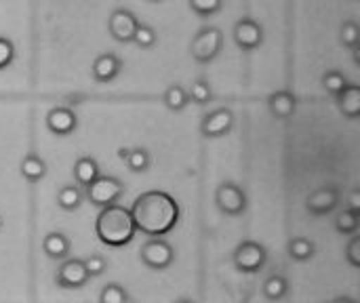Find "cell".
Masks as SVG:
<instances>
[{"mask_svg": "<svg viewBox=\"0 0 360 303\" xmlns=\"http://www.w3.org/2000/svg\"><path fill=\"white\" fill-rule=\"evenodd\" d=\"M131 215L141 234L150 238H162L179 224V205L171 194L162 190H150L135 198Z\"/></svg>", "mask_w": 360, "mask_h": 303, "instance_id": "obj_1", "label": "cell"}, {"mask_svg": "<svg viewBox=\"0 0 360 303\" xmlns=\"http://www.w3.org/2000/svg\"><path fill=\"white\" fill-rule=\"evenodd\" d=\"M95 234L105 247L112 249H120L129 245L137 234L131 209L122 205H110L101 209L95 219Z\"/></svg>", "mask_w": 360, "mask_h": 303, "instance_id": "obj_2", "label": "cell"}, {"mask_svg": "<svg viewBox=\"0 0 360 303\" xmlns=\"http://www.w3.org/2000/svg\"><path fill=\"white\" fill-rule=\"evenodd\" d=\"M221 49H224V34L215 25L202 27L192 38V44H190V53L198 63H211L213 59L219 57Z\"/></svg>", "mask_w": 360, "mask_h": 303, "instance_id": "obj_3", "label": "cell"}, {"mask_svg": "<svg viewBox=\"0 0 360 303\" xmlns=\"http://www.w3.org/2000/svg\"><path fill=\"white\" fill-rule=\"evenodd\" d=\"M122 194H124L122 181L116 177H110V175H99L86 188V200L97 209H105L110 205H116Z\"/></svg>", "mask_w": 360, "mask_h": 303, "instance_id": "obj_4", "label": "cell"}, {"mask_svg": "<svg viewBox=\"0 0 360 303\" xmlns=\"http://www.w3.org/2000/svg\"><path fill=\"white\" fill-rule=\"evenodd\" d=\"M268 262V251L264 245L259 243H253V240H245L236 247L234 251V266L238 272H245V274H255L259 270H264Z\"/></svg>", "mask_w": 360, "mask_h": 303, "instance_id": "obj_5", "label": "cell"}, {"mask_svg": "<svg viewBox=\"0 0 360 303\" xmlns=\"http://www.w3.org/2000/svg\"><path fill=\"white\" fill-rule=\"evenodd\" d=\"M139 255H141V262L150 270H156V272H162V270L171 268V264L175 259V251L165 238H150L141 247Z\"/></svg>", "mask_w": 360, "mask_h": 303, "instance_id": "obj_6", "label": "cell"}, {"mask_svg": "<svg viewBox=\"0 0 360 303\" xmlns=\"http://www.w3.org/2000/svg\"><path fill=\"white\" fill-rule=\"evenodd\" d=\"M215 205L221 213L230 217H238L247 209V194L236 183H221L215 192Z\"/></svg>", "mask_w": 360, "mask_h": 303, "instance_id": "obj_7", "label": "cell"}, {"mask_svg": "<svg viewBox=\"0 0 360 303\" xmlns=\"http://www.w3.org/2000/svg\"><path fill=\"white\" fill-rule=\"evenodd\" d=\"M232 129H234V114L228 108H219V110L207 114L200 122V133L207 139L226 137Z\"/></svg>", "mask_w": 360, "mask_h": 303, "instance_id": "obj_8", "label": "cell"}, {"mask_svg": "<svg viewBox=\"0 0 360 303\" xmlns=\"http://www.w3.org/2000/svg\"><path fill=\"white\" fill-rule=\"evenodd\" d=\"M137 25H139V19L127 8H116L108 19V30L116 42H131Z\"/></svg>", "mask_w": 360, "mask_h": 303, "instance_id": "obj_9", "label": "cell"}, {"mask_svg": "<svg viewBox=\"0 0 360 303\" xmlns=\"http://www.w3.org/2000/svg\"><path fill=\"white\" fill-rule=\"evenodd\" d=\"M89 274L84 270L82 259H65L63 266L57 270V287L61 289H82L89 283Z\"/></svg>", "mask_w": 360, "mask_h": 303, "instance_id": "obj_10", "label": "cell"}, {"mask_svg": "<svg viewBox=\"0 0 360 303\" xmlns=\"http://www.w3.org/2000/svg\"><path fill=\"white\" fill-rule=\"evenodd\" d=\"M78 127V118L74 114V110L65 108V105H59V108H53L49 114H46V129L57 135V137H68L76 131Z\"/></svg>", "mask_w": 360, "mask_h": 303, "instance_id": "obj_11", "label": "cell"}, {"mask_svg": "<svg viewBox=\"0 0 360 303\" xmlns=\"http://www.w3.org/2000/svg\"><path fill=\"white\" fill-rule=\"evenodd\" d=\"M234 40L243 51H255L264 42V27L253 19H240L234 25Z\"/></svg>", "mask_w": 360, "mask_h": 303, "instance_id": "obj_12", "label": "cell"}, {"mask_svg": "<svg viewBox=\"0 0 360 303\" xmlns=\"http://www.w3.org/2000/svg\"><path fill=\"white\" fill-rule=\"evenodd\" d=\"M338 205H340V192H338V188L329 186V188H321L314 194H310L306 209L310 215L323 217V215H329L331 211H335Z\"/></svg>", "mask_w": 360, "mask_h": 303, "instance_id": "obj_13", "label": "cell"}, {"mask_svg": "<svg viewBox=\"0 0 360 303\" xmlns=\"http://www.w3.org/2000/svg\"><path fill=\"white\" fill-rule=\"evenodd\" d=\"M120 70H122V61H120L116 55H112V53L99 55V57L93 61V67H91L93 78H95L97 82H112V80L120 74Z\"/></svg>", "mask_w": 360, "mask_h": 303, "instance_id": "obj_14", "label": "cell"}, {"mask_svg": "<svg viewBox=\"0 0 360 303\" xmlns=\"http://www.w3.org/2000/svg\"><path fill=\"white\" fill-rule=\"evenodd\" d=\"M295 95L291 91H276L270 95L268 99V108H270V114L276 118V120H289L293 114H295Z\"/></svg>", "mask_w": 360, "mask_h": 303, "instance_id": "obj_15", "label": "cell"}, {"mask_svg": "<svg viewBox=\"0 0 360 303\" xmlns=\"http://www.w3.org/2000/svg\"><path fill=\"white\" fill-rule=\"evenodd\" d=\"M99 175H101V171H99V165H97L95 158L82 156V158L76 160V165H74V179H76L78 188H89Z\"/></svg>", "mask_w": 360, "mask_h": 303, "instance_id": "obj_16", "label": "cell"}, {"mask_svg": "<svg viewBox=\"0 0 360 303\" xmlns=\"http://www.w3.org/2000/svg\"><path fill=\"white\" fill-rule=\"evenodd\" d=\"M338 105L340 112L350 118L356 120L360 116V86L359 84H348L340 95H338Z\"/></svg>", "mask_w": 360, "mask_h": 303, "instance_id": "obj_17", "label": "cell"}, {"mask_svg": "<svg viewBox=\"0 0 360 303\" xmlns=\"http://www.w3.org/2000/svg\"><path fill=\"white\" fill-rule=\"evenodd\" d=\"M70 249H72L70 238L61 232H51L42 240V251L51 259H65L70 255Z\"/></svg>", "mask_w": 360, "mask_h": 303, "instance_id": "obj_18", "label": "cell"}, {"mask_svg": "<svg viewBox=\"0 0 360 303\" xmlns=\"http://www.w3.org/2000/svg\"><path fill=\"white\" fill-rule=\"evenodd\" d=\"M21 177L30 183H38L46 177V162L36 156V154H27L21 160Z\"/></svg>", "mask_w": 360, "mask_h": 303, "instance_id": "obj_19", "label": "cell"}, {"mask_svg": "<svg viewBox=\"0 0 360 303\" xmlns=\"http://www.w3.org/2000/svg\"><path fill=\"white\" fill-rule=\"evenodd\" d=\"M82 200H84V196H82V190L78 186H63L57 192V205H59V209H63L68 213L80 209Z\"/></svg>", "mask_w": 360, "mask_h": 303, "instance_id": "obj_20", "label": "cell"}, {"mask_svg": "<svg viewBox=\"0 0 360 303\" xmlns=\"http://www.w3.org/2000/svg\"><path fill=\"white\" fill-rule=\"evenodd\" d=\"M287 251H289V257L295 262H310L316 253V247L308 238H291Z\"/></svg>", "mask_w": 360, "mask_h": 303, "instance_id": "obj_21", "label": "cell"}, {"mask_svg": "<svg viewBox=\"0 0 360 303\" xmlns=\"http://www.w3.org/2000/svg\"><path fill=\"white\" fill-rule=\"evenodd\" d=\"M287 293H289V283H287V278L281 276V274H274V276H270V278L264 283V295H266V299H270V302H281V299L287 297Z\"/></svg>", "mask_w": 360, "mask_h": 303, "instance_id": "obj_22", "label": "cell"}, {"mask_svg": "<svg viewBox=\"0 0 360 303\" xmlns=\"http://www.w3.org/2000/svg\"><path fill=\"white\" fill-rule=\"evenodd\" d=\"M162 101H165V105H167L171 112H181V110H186V108H188V103H190V99H188V91H186L181 84H173V86H169V89H167V93H165V97H162Z\"/></svg>", "mask_w": 360, "mask_h": 303, "instance_id": "obj_23", "label": "cell"}, {"mask_svg": "<svg viewBox=\"0 0 360 303\" xmlns=\"http://www.w3.org/2000/svg\"><path fill=\"white\" fill-rule=\"evenodd\" d=\"M124 162L129 167V171L133 173H146L152 165V158H150V152L146 148H135V150H129L127 156H124Z\"/></svg>", "mask_w": 360, "mask_h": 303, "instance_id": "obj_24", "label": "cell"}, {"mask_svg": "<svg viewBox=\"0 0 360 303\" xmlns=\"http://www.w3.org/2000/svg\"><path fill=\"white\" fill-rule=\"evenodd\" d=\"M188 99L194 101L196 105H207L211 99H213V91H211V84L205 80V78H198L192 82L190 91H188Z\"/></svg>", "mask_w": 360, "mask_h": 303, "instance_id": "obj_25", "label": "cell"}, {"mask_svg": "<svg viewBox=\"0 0 360 303\" xmlns=\"http://www.w3.org/2000/svg\"><path fill=\"white\" fill-rule=\"evenodd\" d=\"M323 86H325V91H329L331 95L338 97V95L348 86V80H346V76H344L342 72L329 70V72L323 74Z\"/></svg>", "mask_w": 360, "mask_h": 303, "instance_id": "obj_26", "label": "cell"}, {"mask_svg": "<svg viewBox=\"0 0 360 303\" xmlns=\"http://www.w3.org/2000/svg\"><path fill=\"white\" fill-rule=\"evenodd\" d=\"M359 224L360 217L359 213H354V211H342V213L338 215V219H335V228H338V232L344 234V236L354 234V232L359 230Z\"/></svg>", "mask_w": 360, "mask_h": 303, "instance_id": "obj_27", "label": "cell"}, {"mask_svg": "<svg viewBox=\"0 0 360 303\" xmlns=\"http://www.w3.org/2000/svg\"><path fill=\"white\" fill-rule=\"evenodd\" d=\"M133 42H135L139 49H152V46L156 44V32H154V27L148 25V23H139L137 30H135Z\"/></svg>", "mask_w": 360, "mask_h": 303, "instance_id": "obj_28", "label": "cell"}, {"mask_svg": "<svg viewBox=\"0 0 360 303\" xmlns=\"http://www.w3.org/2000/svg\"><path fill=\"white\" fill-rule=\"evenodd\" d=\"M340 38H342V44H344V46L356 49L360 40V30L359 25H356V21H346V23L342 25Z\"/></svg>", "mask_w": 360, "mask_h": 303, "instance_id": "obj_29", "label": "cell"}, {"mask_svg": "<svg viewBox=\"0 0 360 303\" xmlns=\"http://www.w3.org/2000/svg\"><path fill=\"white\" fill-rule=\"evenodd\" d=\"M190 6L200 17H211L221 11V0H190Z\"/></svg>", "mask_w": 360, "mask_h": 303, "instance_id": "obj_30", "label": "cell"}, {"mask_svg": "<svg viewBox=\"0 0 360 303\" xmlns=\"http://www.w3.org/2000/svg\"><path fill=\"white\" fill-rule=\"evenodd\" d=\"M127 299H129V295L120 285H108V287H103V291L99 295V303H124Z\"/></svg>", "mask_w": 360, "mask_h": 303, "instance_id": "obj_31", "label": "cell"}, {"mask_svg": "<svg viewBox=\"0 0 360 303\" xmlns=\"http://www.w3.org/2000/svg\"><path fill=\"white\" fill-rule=\"evenodd\" d=\"M82 264H84V270L89 276H101L108 270V262L101 255H91V257L82 259Z\"/></svg>", "mask_w": 360, "mask_h": 303, "instance_id": "obj_32", "label": "cell"}, {"mask_svg": "<svg viewBox=\"0 0 360 303\" xmlns=\"http://www.w3.org/2000/svg\"><path fill=\"white\" fill-rule=\"evenodd\" d=\"M13 59H15V44L8 38L0 36V70H6L13 63Z\"/></svg>", "mask_w": 360, "mask_h": 303, "instance_id": "obj_33", "label": "cell"}, {"mask_svg": "<svg viewBox=\"0 0 360 303\" xmlns=\"http://www.w3.org/2000/svg\"><path fill=\"white\" fill-rule=\"evenodd\" d=\"M346 257H348L350 266L360 268V238L359 236H354V238L348 243V247H346Z\"/></svg>", "mask_w": 360, "mask_h": 303, "instance_id": "obj_34", "label": "cell"}, {"mask_svg": "<svg viewBox=\"0 0 360 303\" xmlns=\"http://www.w3.org/2000/svg\"><path fill=\"white\" fill-rule=\"evenodd\" d=\"M348 205H350L348 211H354V213H359L360 215V190H352V192L348 194Z\"/></svg>", "mask_w": 360, "mask_h": 303, "instance_id": "obj_35", "label": "cell"}, {"mask_svg": "<svg viewBox=\"0 0 360 303\" xmlns=\"http://www.w3.org/2000/svg\"><path fill=\"white\" fill-rule=\"evenodd\" d=\"M333 303H356L354 299H350V297H338Z\"/></svg>", "mask_w": 360, "mask_h": 303, "instance_id": "obj_36", "label": "cell"}, {"mask_svg": "<svg viewBox=\"0 0 360 303\" xmlns=\"http://www.w3.org/2000/svg\"><path fill=\"white\" fill-rule=\"evenodd\" d=\"M175 303H194V302H192V299H177Z\"/></svg>", "mask_w": 360, "mask_h": 303, "instance_id": "obj_37", "label": "cell"}, {"mask_svg": "<svg viewBox=\"0 0 360 303\" xmlns=\"http://www.w3.org/2000/svg\"><path fill=\"white\" fill-rule=\"evenodd\" d=\"M148 2H162V0H148Z\"/></svg>", "mask_w": 360, "mask_h": 303, "instance_id": "obj_38", "label": "cell"}, {"mask_svg": "<svg viewBox=\"0 0 360 303\" xmlns=\"http://www.w3.org/2000/svg\"><path fill=\"white\" fill-rule=\"evenodd\" d=\"M124 303H133V299H131V297H129V299H127V302Z\"/></svg>", "mask_w": 360, "mask_h": 303, "instance_id": "obj_39", "label": "cell"}, {"mask_svg": "<svg viewBox=\"0 0 360 303\" xmlns=\"http://www.w3.org/2000/svg\"><path fill=\"white\" fill-rule=\"evenodd\" d=\"M0 230H2V217H0Z\"/></svg>", "mask_w": 360, "mask_h": 303, "instance_id": "obj_40", "label": "cell"}]
</instances>
